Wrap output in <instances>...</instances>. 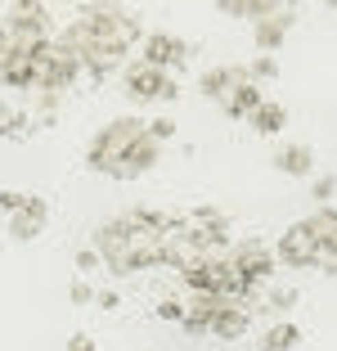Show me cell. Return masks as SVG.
Segmentation results:
<instances>
[{
  "label": "cell",
  "mask_w": 337,
  "mask_h": 351,
  "mask_svg": "<svg viewBox=\"0 0 337 351\" xmlns=\"http://www.w3.org/2000/svg\"><path fill=\"white\" fill-rule=\"evenodd\" d=\"M175 230H184V217H166L158 207H131V212L103 221L95 230L99 266H108V275L117 279L162 266V239L175 234Z\"/></svg>",
  "instance_id": "obj_1"
},
{
  "label": "cell",
  "mask_w": 337,
  "mask_h": 351,
  "mask_svg": "<svg viewBox=\"0 0 337 351\" xmlns=\"http://www.w3.org/2000/svg\"><path fill=\"white\" fill-rule=\"evenodd\" d=\"M158 154H162V149L149 140L144 117H117V122H108L90 140L86 167L112 176V180H140L144 171H153V167H158Z\"/></svg>",
  "instance_id": "obj_2"
},
{
  "label": "cell",
  "mask_w": 337,
  "mask_h": 351,
  "mask_svg": "<svg viewBox=\"0 0 337 351\" xmlns=\"http://www.w3.org/2000/svg\"><path fill=\"white\" fill-rule=\"evenodd\" d=\"M82 23L86 32H90L99 45H108V50L117 54H131V45L144 41V32H140V19H135L131 10H122V5H82Z\"/></svg>",
  "instance_id": "obj_3"
},
{
  "label": "cell",
  "mask_w": 337,
  "mask_h": 351,
  "mask_svg": "<svg viewBox=\"0 0 337 351\" xmlns=\"http://www.w3.org/2000/svg\"><path fill=\"white\" fill-rule=\"evenodd\" d=\"M77 77H82V63H77V54L63 41H50L36 54V90L41 95H63Z\"/></svg>",
  "instance_id": "obj_4"
},
{
  "label": "cell",
  "mask_w": 337,
  "mask_h": 351,
  "mask_svg": "<svg viewBox=\"0 0 337 351\" xmlns=\"http://www.w3.org/2000/svg\"><path fill=\"white\" fill-rule=\"evenodd\" d=\"M225 261H229L247 284H256V289L275 275V252H270V243H261V239H238V243H229V248H225Z\"/></svg>",
  "instance_id": "obj_5"
},
{
  "label": "cell",
  "mask_w": 337,
  "mask_h": 351,
  "mask_svg": "<svg viewBox=\"0 0 337 351\" xmlns=\"http://www.w3.org/2000/svg\"><path fill=\"white\" fill-rule=\"evenodd\" d=\"M126 95H131L135 104H171L180 99V86H175L171 73H158V68H149V63H131L126 68Z\"/></svg>",
  "instance_id": "obj_6"
},
{
  "label": "cell",
  "mask_w": 337,
  "mask_h": 351,
  "mask_svg": "<svg viewBox=\"0 0 337 351\" xmlns=\"http://www.w3.org/2000/svg\"><path fill=\"white\" fill-rule=\"evenodd\" d=\"M270 252H275L279 266L306 270V266H315V234H310L306 221H297V226H288L284 234H279V243H275Z\"/></svg>",
  "instance_id": "obj_7"
},
{
  "label": "cell",
  "mask_w": 337,
  "mask_h": 351,
  "mask_svg": "<svg viewBox=\"0 0 337 351\" xmlns=\"http://www.w3.org/2000/svg\"><path fill=\"white\" fill-rule=\"evenodd\" d=\"M140 63H149V68H158V73H171V68H180L184 59H189V41H180V36H171V32H149L140 41Z\"/></svg>",
  "instance_id": "obj_8"
},
{
  "label": "cell",
  "mask_w": 337,
  "mask_h": 351,
  "mask_svg": "<svg viewBox=\"0 0 337 351\" xmlns=\"http://www.w3.org/2000/svg\"><path fill=\"white\" fill-rule=\"evenodd\" d=\"M45 226H50V203L41 194H27L23 207L10 217V239L14 243H32V239H41Z\"/></svg>",
  "instance_id": "obj_9"
},
{
  "label": "cell",
  "mask_w": 337,
  "mask_h": 351,
  "mask_svg": "<svg viewBox=\"0 0 337 351\" xmlns=\"http://www.w3.org/2000/svg\"><path fill=\"white\" fill-rule=\"evenodd\" d=\"M207 252L198 248V239L189 234V226L184 230H175V234H166L162 239V266H175V270H189L194 261H203Z\"/></svg>",
  "instance_id": "obj_10"
},
{
  "label": "cell",
  "mask_w": 337,
  "mask_h": 351,
  "mask_svg": "<svg viewBox=\"0 0 337 351\" xmlns=\"http://www.w3.org/2000/svg\"><path fill=\"white\" fill-rule=\"evenodd\" d=\"M247 324H252V315H247V306H229V302H221L212 315V324H207V333L221 342H238L247 333Z\"/></svg>",
  "instance_id": "obj_11"
},
{
  "label": "cell",
  "mask_w": 337,
  "mask_h": 351,
  "mask_svg": "<svg viewBox=\"0 0 337 351\" xmlns=\"http://www.w3.org/2000/svg\"><path fill=\"white\" fill-rule=\"evenodd\" d=\"M238 82H247L243 63H221V68H207V73L198 77V90H203L207 99H225Z\"/></svg>",
  "instance_id": "obj_12"
},
{
  "label": "cell",
  "mask_w": 337,
  "mask_h": 351,
  "mask_svg": "<svg viewBox=\"0 0 337 351\" xmlns=\"http://www.w3.org/2000/svg\"><path fill=\"white\" fill-rule=\"evenodd\" d=\"M216 306H221V298H212V293H194V302H184L180 329L189 333V338H203L207 324H212V315H216Z\"/></svg>",
  "instance_id": "obj_13"
},
{
  "label": "cell",
  "mask_w": 337,
  "mask_h": 351,
  "mask_svg": "<svg viewBox=\"0 0 337 351\" xmlns=\"http://www.w3.org/2000/svg\"><path fill=\"white\" fill-rule=\"evenodd\" d=\"M261 99H266V95H261V86H256V82H238L234 90L221 99V108H225V117H234V122H247V117L256 113V104H261Z\"/></svg>",
  "instance_id": "obj_14"
},
{
  "label": "cell",
  "mask_w": 337,
  "mask_h": 351,
  "mask_svg": "<svg viewBox=\"0 0 337 351\" xmlns=\"http://www.w3.org/2000/svg\"><path fill=\"white\" fill-rule=\"evenodd\" d=\"M297 23V10H279L275 19H266V23H256V50L261 54H275L279 45H284V36H288V27Z\"/></svg>",
  "instance_id": "obj_15"
},
{
  "label": "cell",
  "mask_w": 337,
  "mask_h": 351,
  "mask_svg": "<svg viewBox=\"0 0 337 351\" xmlns=\"http://www.w3.org/2000/svg\"><path fill=\"white\" fill-rule=\"evenodd\" d=\"M275 171H284V176H310V171H315V149H310V145H284L275 154Z\"/></svg>",
  "instance_id": "obj_16"
},
{
  "label": "cell",
  "mask_w": 337,
  "mask_h": 351,
  "mask_svg": "<svg viewBox=\"0 0 337 351\" xmlns=\"http://www.w3.org/2000/svg\"><path fill=\"white\" fill-rule=\"evenodd\" d=\"M247 122H252L256 135H279L288 126V108H284V104H275V99H261V104H256V113L247 117Z\"/></svg>",
  "instance_id": "obj_17"
},
{
  "label": "cell",
  "mask_w": 337,
  "mask_h": 351,
  "mask_svg": "<svg viewBox=\"0 0 337 351\" xmlns=\"http://www.w3.org/2000/svg\"><path fill=\"white\" fill-rule=\"evenodd\" d=\"M301 324H292V320H279V324H270V333L261 342H256V351H292V347H301Z\"/></svg>",
  "instance_id": "obj_18"
},
{
  "label": "cell",
  "mask_w": 337,
  "mask_h": 351,
  "mask_svg": "<svg viewBox=\"0 0 337 351\" xmlns=\"http://www.w3.org/2000/svg\"><path fill=\"white\" fill-rule=\"evenodd\" d=\"M32 117L23 113V108H14V104H5L0 99V140H23V135L32 131Z\"/></svg>",
  "instance_id": "obj_19"
},
{
  "label": "cell",
  "mask_w": 337,
  "mask_h": 351,
  "mask_svg": "<svg viewBox=\"0 0 337 351\" xmlns=\"http://www.w3.org/2000/svg\"><path fill=\"white\" fill-rule=\"evenodd\" d=\"M306 226H310V234H315V243H337V217H333V207H319Z\"/></svg>",
  "instance_id": "obj_20"
},
{
  "label": "cell",
  "mask_w": 337,
  "mask_h": 351,
  "mask_svg": "<svg viewBox=\"0 0 337 351\" xmlns=\"http://www.w3.org/2000/svg\"><path fill=\"white\" fill-rule=\"evenodd\" d=\"M243 73H247V82H256V86H261V82H279V59H275V54H256Z\"/></svg>",
  "instance_id": "obj_21"
},
{
  "label": "cell",
  "mask_w": 337,
  "mask_h": 351,
  "mask_svg": "<svg viewBox=\"0 0 337 351\" xmlns=\"http://www.w3.org/2000/svg\"><path fill=\"white\" fill-rule=\"evenodd\" d=\"M5 19H14V23H41V19H50V10H45V5H36V0H27V5H10V14H5Z\"/></svg>",
  "instance_id": "obj_22"
},
{
  "label": "cell",
  "mask_w": 337,
  "mask_h": 351,
  "mask_svg": "<svg viewBox=\"0 0 337 351\" xmlns=\"http://www.w3.org/2000/svg\"><path fill=\"white\" fill-rule=\"evenodd\" d=\"M144 131H149V140H153L158 149H162L166 140H175V122L171 117H153V122H144Z\"/></svg>",
  "instance_id": "obj_23"
},
{
  "label": "cell",
  "mask_w": 337,
  "mask_h": 351,
  "mask_svg": "<svg viewBox=\"0 0 337 351\" xmlns=\"http://www.w3.org/2000/svg\"><path fill=\"white\" fill-rule=\"evenodd\" d=\"M153 315H158L162 324H180V320H184V302H180V298H162V302L153 306Z\"/></svg>",
  "instance_id": "obj_24"
},
{
  "label": "cell",
  "mask_w": 337,
  "mask_h": 351,
  "mask_svg": "<svg viewBox=\"0 0 337 351\" xmlns=\"http://www.w3.org/2000/svg\"><path fill=\"white\" fill-rule=\"evenodd\" d=\"M275 14H279L275 0H243V19H252V23H266V19H275Z\"/></svg>",
  "instance_id": "obj_25"
},
{
  "label": "cell",
  "mask_w": 337,
  "mask_h": 351,
  "mask_svg": "<svg viewBox=\"0 0 337 351\" xmlns=\"http://www.w3.org/2000/svg\"><path fill=\"white\" fill-rule=\"evenodd\" d=\"M297 302H301V293H297V289H279V293H270V311H279V315H284V311H292Z\"/></svg>",
  "instance_id": "obj_26"
},
{
  "label": "cell",
  "mask_w": 337,
  "mask_h": 351,
  "mask_svg": "<svg viewBox=\"0 0 337 351\" xmlns=\"http://www.w3.org/2000/svg\"><path fill=\"white\" fill-rule=\"evenodd\" d=\"M68 298H72V306H95V289L86 284V279H72Z\"/></svg>",
  "instance_id": "obj_27"
},
{
  "label": "cell",
  "mask_w": 337,
  "mask_h": 351,
  "mask_svg": "<svg viewBox=\"0 0 337 351\" xmlns=\"http://www.w3.org/2000/svg\"><path fill=\"white\" fill-rule=\"evenodd\" d=\"M72 266H77V275H90V270L99 266V252H95V248H82L77 257H72Z\"/></svg>",
  "instance_id": "obj_28"
},
{
  "label": "cell",
  "mask_w": 337,
  "mask_h": 351,
  "mask_svg": "<svg viewBox=\"0 0 337 351\" xmlns=\"http://www.w3.org/2000/svg\"><path fill=\"white\" fill-rule=\"evenodd\" d=\"M23 198H27V194H18V189H0V212H5V217H14V212L23 207Z\"/></svg>",
  "instance_id": "obj_29"
},
{
  "label": "cell",
  "mask_w": 337,
  "mask_h": 351,
  "mask_svg": "<svg viewBox=\"0 0 337 351\" xmlns=\"http://www.w3.org/2000/svg\"><path fill=\"white\" fill-rule=\"evenodd\" d=\"M333 189H337V185H333V176H328V171H324V176H315V198H319L324 207L333 203Z\"/></svg>",
  "instance_id": "obj_30"
},
{
  "label": "cell",
  "mask_w": 337,
  "mask_h": 351,
  "mask_svg": "<svg viewBox=\"0 0 337 351\" xmlns=\"http://www.w3.org/2000/svg\"><path fill=\"white\" fill-rule=\"evenodd\" d=\"M95 306H99V311H117L122 298H117V289H103V293H95Z\"/></svg>",
  "instance_id": "obj_31"
},
{
  "label": "cell",
  "mask_w": 337,
  "mask_h": 351,
  "mask_svg": "<svg viewBox=\"0 0 337 351\" xmlns=\"http://www.w3.org/2000/svg\"><path fill=\"white\" fill-rule=\"evenodd\" d=\"M68 351H99V342H95L90 333H72V338H68Z\"/></svg>",
  "instance_id": "obj_32"
},
{
  "label": "cell",
  "mask_w": 337,
  "mask_h": 351,
  "mask_svg": "<svg viewBox=\"0 0 337 351\" xmlns=\"http://www.w3.org/2000/svg\"><path fill=\"white\" fill-rule=\"evenodd\" d=\"M216 10H221V14H229V19H243V0H221Z\"/></svg>",
  "instance_id": "obj_33"
}]
</instances>
